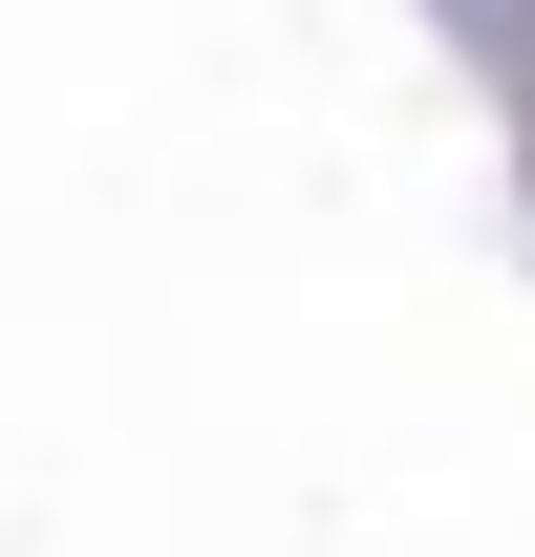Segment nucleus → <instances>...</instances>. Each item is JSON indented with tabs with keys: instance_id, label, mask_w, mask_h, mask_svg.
Returning a JSON list of instances; mask_svg holds the SVG:
<instances>
[{
	"instance_id": "f257e3e1",
	"label": "nucleus",
	"mask_w": 535,
	"mask_h": 557,
	"mask_svg": "<svg viewBox=\"0 0 535 557\" xmlns=\"http://www.w3.org/2000/svg\"><path fill=\"white\" fill-rule=\"evenodd\" d=\"M428 22H450V65L493 86V108H514V86H535V0H428Z\"/></svg>"
},
{
	"instance_id": "f03ea898",
	"label": "nucleus",
	"mask_w": 535,
	"mask_h": 557,
	"mask_svg": "<svg viewBox=\"0 0 535 557\" xmlns=\"http://www.w3.org/2000/svg\"><path fill=\"white\" fill-rule=\"evenodd\" d=\"M514 194H535V86H514Z\"/></svg>"
}]
</instances>
